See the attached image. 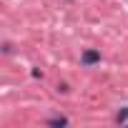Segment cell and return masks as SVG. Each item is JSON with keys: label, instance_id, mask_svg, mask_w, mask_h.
Here are the masks:
<instances>
[{"label": "cell", "instance_id": "6da1fadb", "mask_svg": "<svg viewBox=\"0 0 128 128\" xmlns=\"http://www.w3.org/2000/svg\"><path fill=\"white\" fill-rule=\"evenodd\" d=\"M80 60H83V66H93V63H100V53H98V50H86Z\"/></svg>", "mask_w": 128, "mask_h": 128}, {"label": "cell", "instance_id": "7a4b0ae2", "mask_svg": "<svg viewBox=\"0 0 128 128\" xmlns=\"http://www.w3.org/2000/svg\"><path fill=\"white\" fill-rule=\"evenodd\" d=\"M128 120V108H120V113H118V123H126Z\"/></svg>", "mask_w": 128, "mask_h": 128}, {"label": "cell", "instance_id": "3957f363", "mask_svg": "<svg viewBox=\"0 0 128 128\" xmlns=\"http://www.w3.org/2000/svg\"><path fill=\"white\" fill-rule=\"evenodd\" d=\"M50 126H68V118H53Z\"/></svg>", "mask_w": 128, "mask_h": 128}]
</instances>
